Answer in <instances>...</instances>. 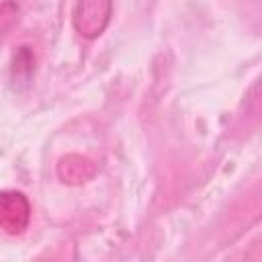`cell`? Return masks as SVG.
Segmentation results:
<instances>
[{
  "mask_svg": "<svg viewBox=\"0 0 262 262\" xmlns=\"http://www.w3.org/2000/svg\"><path fill=\"white\" fill-rule=\"evenodd\" d=\"M113 0H78L72 12V25L84 39H96L111 23Z\"/></svg>",
  "mask_w": 262,
  "mask_h": 262,
  "instance_id": "cell-1",
  "label": "cell"
},
{
  "mask_svg": "<svg viewBox=\"0 0 262 262\" xmlns=\"http://www.w3.org/2000/svg\"><path fill=\"white\" fill-rule=\"evenodd\" d=\"M31 221V203L20 190H0V231L20 235Z\"/></svg>",
  "mask_w": 262,
  "mask_h": 262,
  "instance_id": "cell-2",
  "label": "cell"
},
{
  "mask_svg": "<svg viewBox=\"0 0 262 262\" xmlns=\"http://www.w3.org/2000/svg\"><path fill=\"white\" fill-rule=\"evenodd\" d=\"M96 174V164L84 156H66L57 164V176L68 184H82Z\"/></svg>",
  "mask_w": 262,
  "mask_h": 262,
  "instance_id": "cell-3",
  "label": "cell"
},
{
  "mask_svg": "<svg viewBox=\"0 0 262 262\" xmlns=\"http://www.w3.org/2000/svg\"><path fill=\"white\" fill-rule=\"evenodd\" d=\"M33 70H35V57H33V53L29 51V47H20L18 49V53L14 55V59H12V74H14V78H25V80H29V76L33 74Z\"/></svg>",
  "mask_w": 262,
  "mask_h": 262,
  "instance_id": "cell-4",
  "label": "cell"
},
{
  "mask_svg": "<svg viewBox=\"0 0 262 262\" xmlns=\"http://www.w3.org/2000/svg\"><path fill=\"white\" fill-rule=\"evenodd\" d=\"M16 12H18V6L12 0H8L0 6V37H4L6 31L16 23Z\"/></svg>",
  "mask_w": 262,
  "mask_h": 262,
  "instance_id": "cell-5",
  "label": "cell"
}]
</instances>
